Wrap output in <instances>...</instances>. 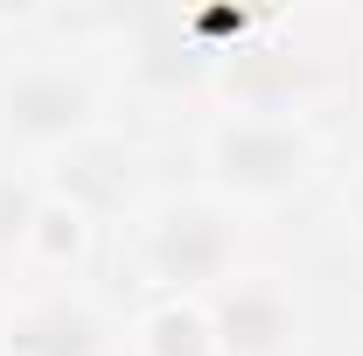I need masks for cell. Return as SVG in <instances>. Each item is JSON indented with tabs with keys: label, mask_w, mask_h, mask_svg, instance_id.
I'll return each instance as SVG.
<instances>
[{
	"label": "cell",
	"mask_w": 363,
	"mask_h": 356,
	"mask_svg": "<svg viewBox=\"0 0 363 356\" xmlns=\"http://www.w3.org/2000/svg\"><path fill=\"white\" fill-rule=\"evenodd\" d=\"M217 161H224V175L245 182V189H286V182L308 168V140L286 133V126H272V119H245V126H224Z\"/></svg>",
	"instance_id": "6da1fadb"
},
{
	"label": "cell",
	"mask_w": 363,
	"mask_h": 356,
	"mask_svg": "<svg viewBox=\"0 0 363 356\" xmlns=\"http://www.w3.org/2000/svg\"><path fill=\"white\" fill-rule=\"evenodd\" d=\"M84 105H91L84 84L63 77V70H28V77L7 84V119H14V133H28V140L70 133V126L84 119Z\"/></svg>",
	"instance_id": "7a4b0ae2"
},
{
	"label": "cell",
	"mask_w": 363,
	"mask_h": 356,
	"mask_svg": "<svg viewBox=\"0 0 363 356\" xmlns=\"http://www.w3.org/2000/svg\"><path fill=\"white\" fill-rule=\"evenodd\" d=\"M230 259V230L210 210H182V217H168L161 230H154V266L168 272V279H217Z\"/></svg>",
	"instance_id": "3957f363"
},
{
	"label": "cell",
	"mask_w": 363,
	"mask_h": 356,
	"mask_svg": "<svg viewBox=\"0 0 363 356\" xmlns=\"http://www.w3.org/2000/svg\"><path fill=\"white\" fill-rule=\"evenodd\" d=\"M217 335L238 356H266V350H279L294 335V314H286V301L272 287H238L224 301V314H217Z\"/></svg>",
	"instance_id": "277c9868"
},
{
	"label": "cell",
	"mask_w": 363,
	"mask_h": 356,
	"mask_svg": "<svg viewBox=\"0 0 363 356\" xmlns=\"http://www.w3.org/2000/svg\"><path fill=\"white\" fill-rule=\"evenodd\" d=\"M7 350L14 356H98V328H91L84 308L49 301V308L21 314V321L7 328Z\"/></svg>",
	"instance_id": "5b68a950"
},
{
	"label": "cell",
	"mask_w": 363,
	"mask_h": 356,
	"mask_svg": "<svg viewBox=\"0 0 363 356\" xmlns=\"http://www.w3.org/2000/svg\"><path fill=\"white\" fill-rule=\"evenodd\" d=\"M203 321L189 308H168V314H154V356H203Z\"/></svg>",
	"instance_id": "8992f818"
},
{
	"label": "cell",
	"mask_w": 363,
	"mask_h": 356,
	"mask_svg": "<svg viewBox=\"0 0 363 356\" xmlns=\"http://www.w3.org/2000/svg\"><path fill=\"white\" fill-rule=\"evenodd\" d=\"M43 245L49 252H56V259H63V252H77V217H63V210H43Z\"/></svg>",
	"instance_id": "52a82bcc"
}]
</instances>
